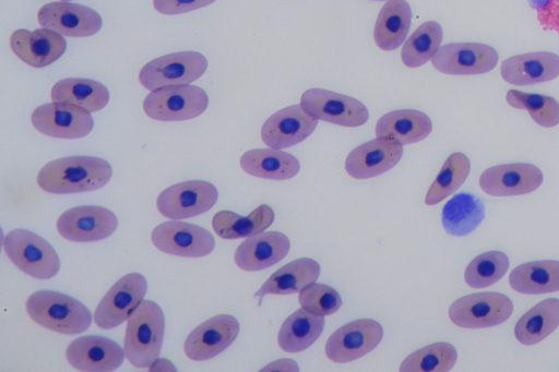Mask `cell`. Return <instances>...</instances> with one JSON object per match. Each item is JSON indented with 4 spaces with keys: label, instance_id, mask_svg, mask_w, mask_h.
I'll return each instance as SVG.
<instances>
[{
    "label": "cell",
    "instance_id": "2",
    "mask_svg": "<svg viewBox=\"0 0 559 372\" xmlns=\"http://www.w3.org/2000/svg\"><path fill=\"white\" fill-rule=\"evenodd\" d=\"M165 334V315L152 300H143L128 319L123 350L138 369L152 367L159 358Z\"/></svg>",
    "mask_w": 559,
    "mask_h": 372
},
{
    "label": "cell",
    "instance_id": "9",
    "mask_svg": "<svg viewBox=\"0 0 559 372\" xmlns=\"http://www.w3.org/2000/svg\"><path fill=\"white\" fill-rule=\"evenodd\" d=\"M300 106L317 120L356 128L369 118L367 107L358 99L324 88H309L300 97Z\"/></svg>",
    "mask_w": 559,
    "mask_h": 372
},
{
    "label": "cell",
    "instance_id": "41",
    "mask_svg": "<svg viewBox=\"0 0 559 372\" xmlns=\"http://www.w3.org/2000/svg\"><path fill=\"white\" fill-rule=\"evenodd\" d=\"M537 21L545 31L559 34V0H528Z\"/></svg>",
    "mask_w": 559,
    "mask_h": 372
},
{
    "label": "cell",
    "instance_id": "12",
    "mask_svg": "<svg viewBox=\"0 0 559 372\" xmlns=\"http://www.w3.org/2000/svg\"><path fill=\"white\" fill-rule=\"evenodd\" d=\"M497 50L483 43H450L439 47L431 59L432 67L449 75H477L497 67Z\"/></svg>",
    "mask_w": 559,
    "mask_h": 372
},
{
    "label": "cell",
    "instance_id": "18",
    "mask_svg": "<svg viewBox=\"0 0 559 372\" xmlns=\"http://www.w3.org/2000/svg\"><path fill=\"white\" fill-rule=\"evenodd\" d=\"M66 358L75 370L83 372H111L124 361L123 348L110 338L86 335L67 347Z\"/></svg>",
    "mask_w": 559,
    "mask_h": 372
},
{
    "label": "cell",
    "instance_id": "24",
    "mask_svg": "<svg viewBox=\"0 0 559 372\" xmlns=\"http://www.w3.org/2000/svg\"><path fill=\"white\" fill-rule=\"evenodd\" d=\"M500 74L515 86L545 83L559 76V56L550 51L516 55L502 61Z\"/></svg>",
    "mask_w": 559,
    "mask_h": 372
},
{
    "label": "cell",
    "instance_id": "37",
    "mask_svg": "<svg viewBox=\"0 0 559 372\" xmlns=\"http://www.w3.org/2000/svg\"><path fill=\"white\" fill-rule=\"evenodd\" d=\"M457 360L453 345L444 341L425 346L408 355L400 365L401 372H447Z\"/></svg>",
    "mask_w": 559,
    "mask_h": 372
},
{
    "label": "cell",
    "instance_id": "34",
    "mask_svg": "<svg viewBox=\"0 0 559 372\" xmlns=\"http://www.w3.org/2000/svg\"><path fill=\"white\" fill-rule=\"evenodd\" d=\"M323 328L324 316L300 308L282 324L277 335L278 346L290 353L304 351L320 337Z\"/></svg>",
    "mask_w": 559,
    "mask_h": 372
},
{
    "label": "cell",
    "instance_id": "31",
    "mask_svg": "<svg viewBox=\"0 0 559 372\" xmlns=\"http://www.w3.org/2000/svg\"><path fill=\"white\" fill-rule=\"evenodd\" d=\"M485 216L484 203L477 196L463 192L445 203L441 221L448 235L465 237L477 229Z\"/></svg>",
    "mask_w": 559,
    "mask_h": 372
},
{
    "label": "cell",
    "instance_id": "33",
    "mask_svg": "<svg viewBox=\"0 0 559 372\" xmlns=\"http://www.w3.org/2000/svg\"><path fill=\"white\" fill-rule=\"evenodd\" d=\"M559 327V299L548 298L523 314L514 326L515 339L525 346L540 343Z\"/></svg>",
    "mask_w": 559,
    "mask_h": 372
},
{
    "label": "cell",
    "instance_id": "15",
    "mask_svg": "<svg viewBox=\"0 0 559 372\" xmlns=\"http://www.w3.org/2000/svg\"><path fill=\"white\" fill-rule=\"evenodd\" d=\"M32 124L41 134L70 140L88 135L94 128V119L81 107L52 101L34 109Z\"/></svg>",
    "mask_w": 559,
    "mask_h": 372
},
{
    "label": "cell",
    "instance_id": "29",
    "mask_svg": "<svg viewBox=\"0 0 559 372\" xmlns=\"http://www.w3.org/2000/svg\"><path fill=\"white\" fill-rule=\"evenodd\" d=\"M275 219L274 211L266 204L259 205L248 216L231 211L217 212L212 219L215 233L228 240L251 237L263 232Z\"/></svg>",
    "mask_w": 559,
    "mask_h": 372
},
{
    "label": "cell",
    "instance_id": "16",
    "mask_svg": "<svg viewBox=\"0 0 559 372\" xmlns=\"http://www.w3.org/2000/svg\"><path fill=\"white\" fill-rule=\"evenodd\" d=\"M37 21L43 28L55 31L69 37H88L98 33L103 20L95 10L68 1L49 2L37 12Z\"/></svg>",
    "mask_w": 559,
    "mask_h": 372
},
{
    "label": "cell",
    "instance_id": "4",
    "mask_svg": "<svg viewBox=\"0 0 559 372\" xmlns=\"http://www.w3.org/2000/svg\"><path fill=\"white\" fill-rule=\"evenodd\" d=\"M4 253L23 273L36 279H50L60 269V259L53 247L37 233L17 228L2 240Z\"/></svg>",
    "mask_w": 559,
    "mask_h": 372
},
{
    "label": "cell",
    "instance_id": "38",
    "mask_svg": "<svg viewBox=\"0 0 559 372\" xmlns=\"http://www.w3.org/2000/svg\"><path fill=\"white\" fill-rule=\"evenodd\" d=\"M506 100L512 108L526 110L540 127L554 128L559 124V103L551 96L510 89Z\"/></svg>",
    "mask_w": 559,
    "mask_h": 372
},
{
    "label": "cell",
    "instance_id": "19",
    "mask_svg": "<svg viewBox=\"0 0 559 372\" xmlns=\"http://www.w3.org/2000/svg\"><path fill=\"white\" fill-rule=\"evenodd\" d=\"M544 181L542 170L527 163L496 165L479 177V187L491 196L523 195L537 190Z\"/></svg>",
    "mask_w": 559,
    "mask_h": 372
},
{
    "label": "cell",
    "instance_id": "21",
    "mask_svg": "<svg viewBox=\"0 0 559 372\" xmlns=\"http://www.w3.org/2000/svg\"><path fill=\"white\" fill-rule=\"evenodd\" d=\"M402 156V144L386 137H376L348 154L345 171L357 180L374 178L394 168Z\"/></svg>",
    "mask_w": 559,
    "mask_h": 372
},
{
    "label": "cell",
    "instance_id": "20",
    "mask_svg": "<svg viewBox=\"0 0 559 372\" xmlns=\"http://www.w3.org/2000/svg\"><path fill=\"white\" fill-rule=\"evenodd\" d=\"M318 125L300 104L287 106L271 115L261 128L263 143L275 149L299 144L308 139Z\"/></svg>",
    "mask_w": 559,
    "mask_h": 372
},
{
    "label": "cell",
    "instance_id": "14",
    "mask_svg": "<svg viewBox=\"0 0 559 372\" xmlns=\"http://www.w3.org/2000/svg\"><path fill=\"white\" fill-rule=\"evenodd\" d=\"M382 325L372 319H359L336 329L325 344L326 357L346 363L372 351L382 340Z\"/></svg>",
    "mask_w": 559,
    "mask_h": 372
},
{
    "label": "cell",
    "instance_id": "8",
    "mask_svg": "<svg viewBox=\"0 0 559 372\" xmlns=\"http://www.w3.org/2000/svg\"><path fill=\"white\" fill-rule=\"evenodd\" d=\"M147 281L140 273L119 278L106 292L94 312L95 324L111 329L124 323L143 301Z\"/></svg>",
    "mask_w": 559,
    "mask_h": 372
},
{
    "label": "cell",
    "instance_id": "39",
    "mask_svg": "<svg viewBox=\"0 0 559 372\" xmlns=\"http://www.w3.org/2000/svg\"><path fill=\"white\" fill-rule=\"evenodd\" d=\"M510 262L501 251H488L477 255L467 265L464 280L472 288H485L499 281L509 268Z\"/></svg>",
    "mask_w": 559,
    "mask_h": 372
},
{
    "label": "cell",
    "instance_id": "3",
    "mask_svg": "<svg viewBox=\"0 0 559 372\" xmlns=\"http://www.w3.org/2000/svg\"><path fill=\"white\" fill-rule=\"evenodd\" d=\"M25 309L36 324L59 334L78 335L92 323V314L86 305L59 291L33 292L25 302Z\"/></svg>",
    "mask_w": 559,
    "mask_h": 372
},
{
    "label": "cell",
    "instance_id": "22",
    "mask_svg": "<svg viewBox=\"0 0 559 372\" xmlns=\"http://www.w3.org/2000/svg\"><path fill=\"white\" fill-rule=\"evenodd\" d=\"M10 47L26 64L44 68L61 58L67 49V41L61 34L48 28H21L12 33Z\"/></svg>",
    "mask_w": 559,
    "mask_h": 372
},
{
    "label": "cell",
    "instance_id": "26",
    "mask_svg": "<svg viewBox=\"0 0 559 372\" xmlns=\"http://www.w3.org/2000/svg\"><path fill=\"white\" fill-rule=\"evenodd\" d=\"M241 169L250 176L270 180H287L300 171L299 160L275 148H253L240 157Z\"/></svg>",
    "mask_w": 559,
    "mask_h": 372
},
{
    "label": "cell",
    "instance_id": "11",
    "mask_svg": "<svg viewBox=\"0 0 559 372\" xmlns=\"http://www.w3.org/2000/svg\"><path fill=\"white\" fill-rule=\"evenodd\" d=\"M151 240L159 251L185 257L206 256L215 248V239L209 230L177 219L157 225Z\"/></svg>",
    "mask_w": 559,
    "mask_h": 372
},
{
    "label": "cell",
    "instance_id": "35",
    "mask_svg": "<svg viewBox=\"0 0 559 372\" xmlns=\"http://www.w3.org/2000/svg\"><path fill=\"white\" fill-rule=\"evenodd\" d=\"M443 37L442 26L436 21L420 24L405 41L402 62L408 68H419L427 63L438 51Z\"/></svg>",
    "mask_w": 559,
    "mask_h": 372
},
{
    "label": "cell",
    "instance_id": "13",
    "mask_svg": "<svg viewBox=\"0 0 559 372\" xmlns=\"http://www.w3.org/2000/svg\"><path fill=\"white\" fill-rule=\"evenodd\" d=\"M118 227L117 216L97 205H81L63 212L57 220L59 235L73 242H94L108 238Z\"/></svg>",
    "mask_w": 559,
    "mask_h": 372
},
{
    "label": "cell",
    "instance_id": "36",
    "mask_svg": "<svg viewBox=\"0 0 559 372\" xmlns=\"http://www.w3.org/2000/svg\"><path fill=\"white\" fill-rule=\"evenodd\" d=\"M471 171L469 158L460 152L452 153L442 165L425 196L426 205H436L453 194L465 182Z\"/></svg>",
    "mask_w": 559,
    "mask_h": 372
},
{
    "label": "cell",
    "instance_id": "30",
    "mask_svg": "<svg viewBox=\"0 0 559 372\" xmlns=\"http://www.w3.org/2000/svg\"><path fill=\"white\" fill-rule=\"evenodd\" d=\"M50 97L52 101L75 105L88 112L104 109L109 101V91L100 82L69 77L55 83Z\"/></svg>",
    "mask_w": 559,
    "mask_h": 372
},
{
    "label": "cell",
    "instance_id": "40",
    "mask_svg": "<svg viewBox=\"0 0 559 372\" xmlns=\"http://www.w3.org/2000/svg\"><path fill=\"white\" fill-rule=\"evenodd\" d=\"M298 300L301 308L322 316L334 314L342 305V298L334 288L316 281L299 291Z\"/></svg>",
    "mask_w": 559,
    "mask_h": 372
},
{
    "label": "cell",
    "instance_id": "1",
    "mask_svg": "<svg viewBox=\"0 0 559 372\" xmlns=\"http://www.w3.org/2000/svg\"><path fill=\"white\" fill-rule=\"evenodd\" d=\"M112 177L110 164L99 157L68 156L47 163L36 182L45 192L72 194L103 188Z\"/></svg>",
    "mask_w": 559,
    "mask_h": 372
},
{
    "label": "cell",
    "instance_id": "17",
    "mask_svg": "<svg viewBox=\"0 0 559 372\" xmlns=\"http://www.w3.org/2000/svg\"><path fill=\"white\" fill-rule=\"evenodd\" d=\"M239 331L240 325L235 316H212L188 335L183 344L185 355L193 361L212 359L234 343Z\"/></svg>",
    "mask_w": 559,
    "mask_h": 372
},
{
    "label": "cell",
    "instance_id": "44",
    "mask_svg": "<svg viewBox=\"0 0 559 372\" xmlns=\"http://www.w3.org/2000/svg\"><path fill=\"white\" fill-rule=\"evenodd\" d=\"M376 1H383V0H376ZM386 1H389V0H386Z\"/></svg>",
    "mask_w": 559,
    "mask_h": 372
},
{
    "label": "cell",
    "instance_id": "42",
    "mask_svg": "<svg viewBox=\"0 0 559 372\" xmlns=\"http://www.w3.org/2000/svg\"><path fill=\"white\" fill-rule=\"evenodd\" d=\"M216 0H153L154 9L167 15L187 13L207 7Z\"/></svg>",
    "mask_w": 559,
    "mask_h": 372
},
{
    "label": "cell",
    "instance_id": "5",
    "mask_svg": "<svg viewBox=\"0 0 559 372\" xmlns=\"http://www.w3.org/2000/svg\"><path fill=\"white\" fill-rule=\"evenodd\" d=\"M209 96L195 85H173L152 91L143 100L147 117L158 121H183L201 116Z\"/></svg>",
    "mask_w": 559,
    "mask_h": 372
},
{
    "label": "cell",
    "instance_id": "25",
    "mask_svg": "<svg viewBox=\"0 0 559 372\" xmlns=\"http://www.w3.org/2000/svg\"><path fill=\"white\" fill-rule=\"evenodd\" d=\"M432 131L427 113L416 109H399L383 115L376 124L377 137H386L402 145L425 140Z\"/></svg>",
    "mask_w": 559,
    "mask_h": 372
},
{
    "label": "cell",
    "instance_id": "6",
    "mask_svg": "<svg viewBox=\"0 0 559 372\" xmlns=\"http://www.w3.org/2000/svg\"><path fill=\"white\" fill-rule=\"evenodd\" d=\"M209 67L205 56L198 51H180L160 56L143 65L139 81L147 89L187 85L199 80Z\"/></svg>",
    "mask_w": 559,
    "mask_h": 372
},
{
    "label": "cell",
    "instance_id": "27",
    "mask_svg": "<svg viewBox=\"0 0 559 372\" xmlns=\"http://www.w3.org/2000/svg\"><path fill=\"white\" fill-rule=\"evenodd\" d=\"M319 275L320 264L316 260H294L273 273L255 292V297L296 293L314 283Z\"/></svg>",
    "mask_w": 559,
    "mask_h": 372
},
{
    "label": "cell",
    "instance_id": "43",
    "mask_svg": "<svg viewBox=\"0 0 559 372\" xmlns=\"http://www.w3.org/2000/svg\"><path fill=\"white\" fill-rule=\"evenodd\" d=\"M60 1H71V0H60Z\"/></svg>",
    "mask_w": 559,
    "mask_h": 372
},
{
    "label": "cell",
    "instance_id": "32",
    "mask_svg": "<svg viewBox=\"0 0 559 372\" xmlns=\"http://www.w3.org/2000/svg\"><path fill=\"white\" fill-rule=\"evenodd\" d=\"M511 288L524 295L559 291V261L544 260L516 266L509 275Z\"/></svg>",
    "mask_w": 559,
    "mask_h": 372
},
{
    "label": "cell",
    "instance_id": "23",
    "mask_svg": "<svg viewBox=\"0 0 559 372\" xmlns=\"http://www.w3.org/2000/svg\"><path fill=\"white\" fill-rule=\"evenodd\" d=\"M290 241L280 231L248 237L235 251L236 265L246 272H258L281 262L288 254Z\"/></svg>",
    "mask_w": 559,
    "mask_h": 372
},
{
    "label": "cell",
    "instance_id": "7",
    "mask_svg": "<svg viewBox=\"0 0 559 372\" xmlns=\"http://www.w3.org/2000/svg\"><path fill=\"white\" fill-rule=\"evenodd\" d=\"M513 312L509 297L495 291L471 293L455 300L449 308L451 322L463 328H486L506 322Z\"/></svg>",
    "mask_w": 559,
    "mask_h": 372
},
{
    "label": "cell",
    "instance_id": "28",
    "mask_svg": "<svg viewBox=\"0 0 559 372\" xmlns=\"http://www.w3.org/2000/svg\"><path fill=\"white\" fill-rule=\"evenodd\" d=\"M412 22V10L406 0H389L381 8L373 28L376 45L391 51L406 38Z\"/></svg>",
    "mask_w": 559,
    "mask_h": 372
},
{
    "label": "cell",
    "instance_id": "10",
    "mask_svg": "<svg viewBox=\"0 0 559 372\" xmlns=\"http://www.w3.org/2000/svg\"><path fill=\"white\" fill-rule=\"evenodd\" d=\"M218 199L216 187L204 180H190L173 184L156 199L158 212L166 218L182 219L210 211Z\"/></svg>",
    "mask_w": 559,
    "mask_h": 372
}]
</instances>
